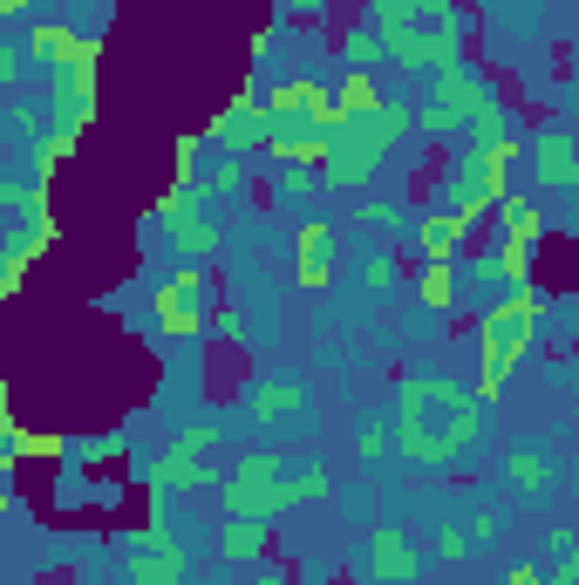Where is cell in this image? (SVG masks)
Here are the masks:
<instances>
[{
	"instance_id": "obj_1",
	"label": "cell",
	"mask_w": 579,
	"mask_h": 585,
	"mask_svg": "<svg viewBox=\"0 0 579 585\" xmlns=\"http://www.w3.org/2000/svg\"><path fill=\"white\" fill-rule=\"evenodd\" d=\"M477 436V389L457 381H402V449L416 463H450Z\"/></svg>"
},
{
	"instance_id": "obj_2",
	"label": "cell",
	"mask_w": 579,
	"mask_h": 585,
	"mask_svg": "<svg viewBox=\"0 0 579 585\" xmlns=\"http://www.w3.org/2000/svg\"><path fill=\"white\" fill-rule=\"evenodd\" d=\"M532 334H539V293L518 287L512 300H498V307L484 314L477 347H512V354H525V347H532Z\"/></svg>"
},
{
	"instance_id": "obj_3",
	"label": "cell",
	"mask_w": 579,
	"mask_h": 585,
	"mask_svg": "<svg viewBox=\"0 0 579 585\" xmlns=\"http://www.w3.org/2000/svg\"><path fill=\"white\" fill-rule=\"evenodd\" d=\"M205 307H212V279L198 272V266H185V272L158 293V320H164V334H198V327H205Z\"/></svg>"
},
{
	"instance_id": "obj_4",
	"label": "cell",
	"mask_w": 579,
	"mask_h": 585,
	"mask_svg": "<svg viewBox=\"0 0 579 585\" xmlns=\"http://www.w3.org/2000/svg\"><path fill=\"white\" fill-rule=\"evenodd\" d=\"M410 245H416L423 266H457L464 252H470V225L450 212V205H443V212H423L416 232H410Z\"/></svg>"
},
{
	"instance_id": "obj_5",
	"label": "cell",
	"mask_w": 579,
	"mask_h": 585,
	"mask_svg": "<svg viewBox=\"0 0 579 585\" xmlns=\"http://www.w3.org/2000/svg\"><path fill=\"white\" fill-rule=\"evenodd\" d=\"M212 137H218L225 157H246V150L273 143V110H266V103H253V96H239V103L212 123Z\"/></svg>"
},
{
	"instance_id": "obj_6",
	"label": "cell",
	"mask_w": 579,
	"mask_h": 585,
	"mask_svg": "<svg viewBox=\"0 0 579 585\" xmlns=\"http://www.w3.org/2000/svg\"><path fill=\"white\" fill-rule=\"evenodd\" d=\"M293 272H300V287H327V272H335V232H327V225H300Z\"/></svg>"
},
{
	"instance_id": "obj_7",
	"label": "cell",
	"mask_w": 579,
	"mask_h": 585,
	"mask_svg": "<svg viewBox=\"0 0 579 585\" xmlns=\"http://www.w3.org/2000/svg\"><path fill=\"white\" fill-rule=\"evenodd\" d=\"M178 565H185L178 538H164V531H150V538H143V551L130 558V578H137V585H178Z\"/></svg>"
},
{
	"instance_id": "obj_8",
	"label": "cell",
	"mask_w": 579,
	"mask_h": 585,
	"mask_svg": "<svg viewBox=\"0 0 579 585\" xmlns=\"http://www.w3.org/2000/svg\"><path fill=\"white\" fill-rule=\"evenodd\" d=\"M368 572H375V578H389V585H410L423 565H416V551H410V538H402V531H375V545H368Z\"/></svg>"
},
{
	"instance_id": "obj_9",
	"label": "cell",
	"mask_w": 579,
	"mask_h": 585,
	"mask_svg": "<svg viewBox=\"0 0 579 585\" xmlns=\"http://www.w3.org/2000/svg\"><path fill=\"white\" fill-rule=\"evenodd\" d=\"M83 48H89V41H75V35L62 28V21H41V28L28 35V55H35L41 68H55V75H62L75 55H83Z\"/></svg>"
},
{
	"instance_id": "obj_10",
	"label": "cell",
	"mask_w": 579,
	"mask_h": 585,
	"mask_svg": "<svg viewBox=\"0 0 579 585\" xmlns=\"http://www.w3.org/2000/svg\"><path fill=\"white\" fill-rule=\"evenodd\" d=\"M532 164H539V177H545V185H572V177H579V150H572V137L545 130V137L532 143Z\"/></svg>"
},
{
	"instance_id": "obj_11",
	"label": "cell",
	"mask_w": 579,
	"mask_h": 585,
	"mask_svg": "<svg viewBox=\"0 0 579 585\" xmlns=\"http://www.w3.org/2000/svg\"><path fill=\"white\" fill-rule=\"evenodd\" d=\"M253 409H260V422H307L293 381H260V389H253Z\"/></svg>"
},
{
	"instance_id": "obj_12",
	"label": "cell",
	"mask_w": 579,
	"mask_h": 585,
	"mask_svg": "<svg viewBox=\"0 0 579 585\" xmlns=\"http://www.w3.org/2000/svg\"><path fill=\"white\" fill-rule=\"evenodd\" d=\"M416 300L430 314H450V307H457V266H423L416 272Z\"/></svg>"
},
{
	"instance_id": "obj_13",
	"label": "cell",
	"mask_w": 579,
	"mask_h": 585,
	"mask_svg": "<svg viewBox=\"0 0 579 585\" xmlns=\"http://www.w3.org/2000/svg\"><path fill=\"white\" fill-rule=\"evenodd\" d=\"M498 232L505 239H539V205L532 198H505V205H498Z\"/></svg>"
},
{
	"instance_id": "obj_14",
	"label": "cell",
	"mask_w": 579,
	"mask_h": 585,
	"mask_svg": "<svg viewBox=\"0 0 579 585\" xmlns=\"http://www.w3.org/2000/svg\"><path fill=\"white\" fill-rule=\"evenodd\" d=\"M246 185V164L239 157H225V164H212L205 177H198V198H232Z\"/></svg>"
},
{
	"instance_id": "obj_15",
	"label": "cell",
	"mask_w": 579,
	"mask_h": 585,
	"mask_svg": "<svg viewBox=\"0 0 579 585\" xmlns=\"http://www.w3.org/2000/svg\"><path fill=\"white\" fill-rule=\"evenodd\" d=\"M266 545V531H260V518H239V524H225V551L232 558H253Z\"/></svg>"
},
{
	"instance_id": "obj_16",
	"label": "cell",
	"mask_w": 579,
	"mask_h": 585,
	"mask_svg": "<svg viewBox=\"0 0 579 585\" xmlns=\"http://www.w3.org/2000/svg\"><path fill=\"white\" fill-rule=\"evenodd\" d=\"M512 476L525 483V491H545V463H539V449H532V443H518V449H512Z\"/></svg>"
},
{
	"instance_id": "obj_17",
	"label": "cell",
	"mask_w": 579,
	"mask_h": 585,
	"mask_svg": "<svg viewBox=\"0 0 579 585\" xmlns=\"http://www.w3.org/2000/svg\"><path fill=\"white\" fill-rule=\"evenodd\" d=\"M178 245H185V252H212V245H218V232H212L205 218H191V212H185V218H178Z\"/></svg>"
},
{
	"instance_id": "obj_18",
	"label": "cell",
	"mask_w": 579,
	"mask_h": 585,
	"mask_svg": "<svg viewBox=\"0 0 579 585\" xmlns=\"http://www.w3.org/2000/svg\"><path fill=\"white\" fill-rule=\"evenodd\" d=\"M68 150H75V130H62V137H41V150H35V164H41V177L55 170V164L68 157Z\"/></svg>"
},
{
	"instance_id": "obj_19",
	"label": "cell",
	"mask_w": 579,
	"mask_h": 585,
	"mask_svg": "<svg viewBox=\"0 0 579 585\" xmlns=\"http://www.w3.org/2000/svg\"><path fill=\"white\" fill-rule=\"evenodd\" d=\"M355 218L368 225V232H395V225H402V212H395V205H362Z\"/></svg>"
},
{
	"instance_id": "obj_20",
	"label": "cell",
	"mask_w": 579,
	"mask_h": 585,
	"mask_svg": "<svg viewBox=\"0 0 579 585\" xmlns=\"http://www.w3.org/2000/svg\"><path fill=\"white\" fill-rule=\"evenodd\" d=\"M389 279H395V259H389V252H375V259L362 266V287H389Z\"/></svg>"
},
{
	"instance_id": "obj_21",
	"label": "cell",
	"mask_w": 579,
	"mask_h": 585,
	"mask_svg": "<svg viewBox=\"0 0 579 585\" xmlns=\"http://www.w3.org/2000/svg\"><path fill=\"white\" fill-rule=\"evenodd\" d=\"M21 55H28L21 41H8V48H0V82H14V75H21Z\"/></svg>"
},
{
	"instance_id": "obj_22",
	"label": "cell",
	"mask_w": 579,
	"mask_h": 585,
	"mask_svg": "<svg viewBox=\"0 0 579 585\" xmlns=\"http://www.w3.org/2000/svg\"><path fill=\"white\" fill-rule=\"evenodd\" d=\"M505 585H545V578H539V565H512V578H505Z\"/></svg>"
},
{
	"instance_id": "obj_23",
	"label": "cell",
	"mask_w": 579,
	"mask_h": 585,
	"mask_svg": "<svg viewBox=\"0 0 579 585\" xmlns=\"http://www.w3.org/2000/svg\"><path fill=\"white\" fill-rule=\"evenodd\" d=\"M28 8H35V0H0V14H8V21H21Z\"/></svg>"
},
{
	"instance_id": "obj_24",
	"label": "cell",
	"mask_w": 579,
	"mask_h": 585,
	"mask_svg": "<svg viewBox=\"0 0 579 585\" xmlns=\"http://www.w3.org/2000/svg\"><path fill=\"white\" fill-rule=\"evenodd\" d=\"M260 585H287V572H266V578H260Z\"/></svg>"
},
{
	"instance_id": "obj_25",
	"label": "cell",
	"mask_w": 579,
	"mask_h": 585,
	"mask_svg": "<svg viewBox=\"0 0 579 585\" xmlns=\"http://www.w3.org/2000/svg\"><path fill=\"white\" fill-rule=\"evenodd\" d=\"M572 8H579V0H572Z\"/></svg>"
}]
</instances>
